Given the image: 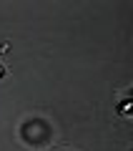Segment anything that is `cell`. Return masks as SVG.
Instances as JSON below:
<instances>
[{
	"mask_svg": "<svg viewBox=\"0 0 133 151\" xmlns=\"http://www.w3.org/2000/svg\"><path fill=\"white\" fill-rule=\"evenodd\" d=\"M0 73H3V68H0Z\"/></svg>",
	"mask_w": 133,
	"mask_h": 151,
	"instance_id": "1",
	"label": "cell"
}]
</instances>
